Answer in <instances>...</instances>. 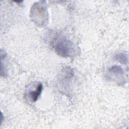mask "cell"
<instances>
[{"instance_id":"cell-4","label":"cell","mask_w":129,"mask_h":129,"mask_svg":"<svg viewBox=\"0 0 129 129\" xmlns=\"http://www.w3.org/2000/svg\"><path fill=\"white\" fill-rule=\"evenodd\" d=\"M114 57L116 60L119 61L120 62L125 64L127 62V56L125 53H119L116 54Z\"/></svg>"},{"instance_id":"cell-1","label":"cell","mask_w":129,"mask_h":129,"mask_svg":"<svg viewBox=\"0 0 129 129\" xmlns=\"http://www.w3.org/2000/svg\"><path fill=\"white\" fill-rule=\"evenodd\" d=\"M53 47L56 53L61 57H70L75 52L73 42L63 36H58L54 39Z\"/></svg>"},{"instance_id":"cell-3","label":"cell","mask_w":129,"mask_h":129,"mask_svg":"<svg viewBox=\"0 0 129 129\" xmlns=\"http://www.w3.org/2000/svg\"><path fill=\"white\" fill-rule=\"evenodd\" d=\"M43 89V85L42 83H38L35 87V90H31L28 92V97L31 101L35 102L41 95Z\"/></svg>"},{"instance_id":"cell-2","label":"cell","mask_w":129,"mask_h":129,"mask_svg":"<svg viewBox=\"0 0 129 129\" xmlns=\"http://www.w3.org/2000/svg\"><path fill=\"white\" fill-rule=\"evenodd\" d=\"M32 17L36 23L40 25H44L46 20L47 12L44 5L42 4H36L32 7Z\"/></svg>"}]
</instances>
